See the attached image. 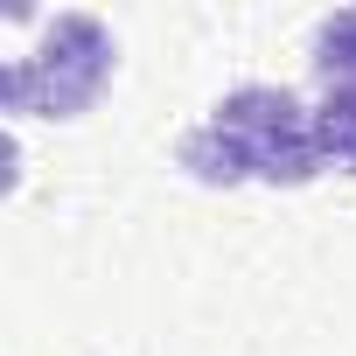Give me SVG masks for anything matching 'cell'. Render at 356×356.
Segmentation results:
<instances>
[{
  "instance_id": "6da1fadb",
  "label": "cell",
  "mask_w": 356,
  "mask_h": 356,
  "mask_svg": "<svg viewBox=\"0 0 356 356\" xmlns=\"http://www.w3.org/2000/svg\"><path fill=\"white\" fill-rule=\"evenodd\" d=\"M182 168L196 182H210V189H238V182L307 189L328 161H321V140H314V105L300 91H286V84H238L182 140Z\"/></svg>"
},
{
  "instance_id": "7a4b0ae2",
  "label": "cell",
  "mask_w": 356,
  "mask_h": 356,
  "mask_svg": "<svg viewBox=\"0 0 356 356\" xmlns=\"http://www.w3.org/2000/svg\"><path fill=\"white\" fill-rule=\"evenodd\" d=\"M112 63H119V49L98 15H56V22H42L35 49L8 63L0 105L22 119H84L105 98Z\"/></svg>"
},
{
  "instance_id": "3957f363",
  "label": "cell",
  "mask_w": 356,
  "mask_h": 356,
  "mask_svg": "<svg viewBox=\"0 0 356 356\" xmlns=\"http://www.w3.org/2000/svg\"><path fill=\"white\" fill-rule=\"evenodd\" d=\"M307 70H314L321 91H356V8H342V15H328V22L314 29Z\"/></svg>"
},
{
  "instance_id": "277c9868",
  "label": "cell",
  "mask_w": 356,
  "mask_h": 356,
  "mask_svg": "<svg viewBox=\"0 0 356 356\" xmlns=\"http://www.w3.org/2000/svg\"><path fill=\"white\" fill-rule=\"evenodd\" d=\"M314 140H321V161H328V168H349V175H356V91H321V105H314Z\"/></svg>"
}]
</instances>
